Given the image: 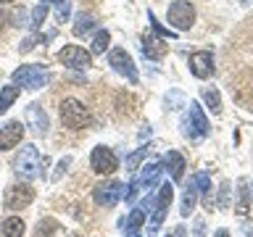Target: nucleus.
<instances>
[{"label": "nucleus", "instance_id": "nucleus-1", "mask_svg": "<svg viewBox=\"0 0 253 237\" xmlns=\"http://www.w3.org/2000/svg\"><path fill=\"white\" fill-rule=\"evenodd\" d=\"M45 163V158L40 161V150L37 145H21V150L13 156V171H16V177H21L24 182H32L40 174V166Z\"/></svg>", "mask_w": 253, "mask_h": 237}, {"label": "nucleus", "instance_id": "nucleus-2", "mask_svg": "<svg viewBox=\"0 0 253 237\" xmlns=\"http://www.w3.org/2000/svg\"><path fill=\"white\" fill-rule=\"evenodd\" d=\"M187 114L182 116V132H185V137H190V140H201V137H206L209 134V118H206V114H203V108L198 106L195 100H190L187 103Z\"/></svg>", "mask_w": 253, "mask_h": 237}, {"label": "nucleus", "instance_id": "nucleus-3", "mask_svg": "<svg viewBox=\"0 0 253 237\" xmlns=\"http://www.w3.org/2000/svg\"><path fill=\"white\" fill-rule=\"evenodd\" d=\"M13 84L27 87V90H40V87L50 84V71L35 66V63H27V66H19L13 71Z\"/></svg>", "mask_w": 253, "mask_h": 237}, {"label": "nucleus", "instance_id": "nucleus-4", "mask_svg": "<svg viewBox=\"0 0 253 237\" xmlns=\"http://www.w3.org/2000/svg\"><path fill=\"white\" fill-rule=\"evenodd\" d=\"M166 19H169V27L174 32H187L195 24V8L190 0H174L166 11Z\"/></svg>", "mask_w": 253, "mask_h": 237}, {"label": "nucleus", "instance_id": "nucleus-5", "mask_svg": "<svg viewBox=\"0 0 253 237\" xmlns=\"http://www.w3.org/2000/svg\"><path fill=\"white\" fill-rule=\"evenodd\" d=\"M61 121L69 129H84L90 124V111L84 108V103H79L74 98H66L61 103Z\"/></svg>", "mask_w": 253, "mask_h": 237}, {"label": "nucleus", "instance_id": "nucleus-6", "mask_svg": "<svg viewBox=\"0 0 253 237\" xmlns=\"http://www.w3.org/2000/svg\"><path fill=\"white\" fill-rule=\"evenodd\" d=\"M124 190H126V185L119 179L100 182V185H95V190H92V200L98 203L100 208H114V205L124 198Z\"/></svg>", "mask_w": 253, "mask_h": 237}, {"label": "nucleus", "instance_id": "nucleus-7", "mask_svg": "<svg viewBox=\"0 0 253 237\" xmlns=\"http://www.w3.org/2000/svg\"><path fill=\"white\" fill-rule=\"evenodd\" d=\"M108 63L111 69L116 71V74H122L129 84H137L140 82V74H137V66H134L132 55L124 50V47H114V50L108 53Z\"/></svg>", "mask_w": 253, "mask_h": 237}, {"label": "nucleus", "instance_id": "nucleus-8", "mask_svg": "<svg viewBox=\"0 0 253 237\" xmlns=\"http://www.w3.org/2000/svg\"><path fill=\"white\" fill-rule=\"evenodd\" d=\"M90 169L95 174H100V177L114 174L119 169V158H116V153L111 148L98 145V148H92V153H90Z\"/></svg>", "mask_w": 253, "mask_h": 237}, {"label": "nucleus", "instance_id": "nucleus-9", "mask_svg": "<svg viewBox=\"0 0 253 237\" xmlns=\"http://www.w3.org/2000/svg\"><path fill=\"white\" fill-rule=\"evenodd\" d=\"M35 200V190H32L27 182L24 185H8L5 187V198H3V205L8 211H21Z\"/></svg>", "mask_w": 253, "mask_h": 237}, {"label": "nucleus", "instance_id": "nucleus-10", "mask_svg": "<svg viewBox=\"0 0 253 237\" xmlns=\"http://www.w3.org/2000/svg\"><path fill=\"white\" fill-rule=\"evenodd\" d=\"M58 61L69 69H90L92 66V53L79 45H66L58 50Z\"/></svg>", "mask_w": 253, "mask_h": 237}, {"label": "nucleus", "instance_id": "nucleus-11", "mask_svg": "<svg viewBox=\"0 0 253 237\" xmlns=\"http://www.w3.org/2000/svg\"><path fill=\"white\" fill-rule=\"evenodd\" d=\"M171 200H174V185L166 182V185H161V190H158V200H156V208H153V224H150L148 237H156V229L161 227V221L166 216V211H169Z\"/></svg>", "mask_w": 253, "mask_h": 237}, {"label": "nucleus", "instance_id": "nucleus-12", "mask_svg": "<svg viewBox=\"0 0 253 237\" xmlns=\"http://www.w3.org/2000/svg\"><path fill=\"white\" fill-rule=\"evenodd\" d=\"M190 71H193L195 79H209L213 77V71H216V66H213V55L209 50H198L190 55Z\"/></svg>", "mask_w": 253, "mask_h": 237}, {"label": "nucleus", "instance_id": "nucleus-13", "mask_svg": "<svg viewBox=\"0 0 253 237\" xmlns=\"http://www.w3.org/2000/svg\"><path fill=\"white\" fill-rule=\"evenodd\" d=\"M24 116H27V126L35 134H47V129H50V121H47V114L42 111V106L40 103H29L27 111H24Z\"/></svg>", "mask_w": 253, "mask_h": 237}, {"label": "nucleus", "instance_id": "nucleus-14", "mask_svg": "<svg viewBox=\"0 0 253 237\" xmlns=\"http://www.w3.org/2000/svg\"><path fill=\"white\" fill-rule=\"evenodd\" d=\"M21 137H24V126H21V121H8V124H3L0 126V150H11V148H16L21 142Z\"/></svg>", "mask_w": 253, "mask_h": 237}, {"label": "nucleus", "instance_id": "nucleus-15", "mask_svg": "<svg viewBox=\"0 0 253 237\" xmlns=\"http://www.w3.org/2000/svg\"><path fill=\"white\" fill-rule=\"evenodd\" d=\"M142 53L153 61H161L166 53H169V45L164 42L161 37H153V35H142Z\"/></svg>", "mask_w": 253, "mask_h": 237}, {"label": "nucleus", "instance_id": "nucleus-16", "mask_svg": "<svg viewBox=\"0 0 253 237\" xmlns=\"http://www.w3.org/2000/svg\"><path fill=\"white\" fill-rule=\"evenodd\" d=\"M161 171H164V166L158 163V161L142 166V174L134 179V187H137V190H140V187H153L156 182H158V177H161Z\"/></svg>", "mask_w": 253, "mask_h": 237}, {"label": "nucleus", "instance_id": "nucleus-17", "mask_svg": "<svg viewBox=\"0 0 253 237\" xmlns=\"http://www.w3.org/2000/svg\"><path fill=\"white\" fill-rule=\"evenodd\" d=\"M166 166H169V174L174 182H179L182 177H185V156L179 153V150H169V153L164 156Z\"/></svg>", "mask_w": 253, "mask_h": 237}, {"label": "nucleus", "instance_id": "nucleus-18", "mask_svg": "<svg viewBox=\"0 0 253 237\" xmlns=\"http://www.w3.org/2000/svg\"><path fill=\"white\" fill-rule=\"evenodd\" d=\"M195 187H198V193H201L203 208L211 211V205H213V190H211V177H209L206 171H201V174L195 177Z\"/></svg>", "mask_w": 253, "mask_h": 237}, {"label": "nucleus", "instance_id": "nucleus-19", "mask_svg": "<svg viewBox=\"0 0 253 237\" xmlns=\"http://www.w3.org/2000/svg\"><path fill=\"white\" fill-rule=\"evenodd\" d=\"M195 200H198V187H195V179H190L185 185V193H182V203H179V213L182 216H190L195 208Z\"/></svg>", "mask_w": 253, "mask_h": 237}, {"label": "nucleus", "instance_id": "nucleus-20", "mask_svg": "<svg viewBox=\"0 0 253 237\" xmlns=\"http://www.w3.org/2000/svg\"><path fill=\"white\" fill-rule=\"evenodd\" d=\"M19 95H21V87L19 84H5L3 90H0V114H5V111L16 103Z\"/></svg>", "mask_w": 253, "mask_h": 237}, {"label": "nucleus", "instance_id": "nucleus-21", "mask_svg": "<svg viewBox=\"0 0 253 237\" xmlns=\"http://www.w3.org/2000/svg\"><path fill=\"white\" fill-rule=\"evenodd\" d=\"M24 235V221L19 216H11L0 224V237H21Z\"/></svg>", "mask_w": 253, "mask_h": 237}, {"label": "nucleus", "instance_id": "nucleus-22", "mask_svg": "<svg viewBox=\"0 0 253 237\" xmlns=\"http://www.w3.org/2000/svg\"><path fill=\"white\" fill-rule=\"evenodd\" d=\"M92 29H95V19L90 13H79L74 19V27H71V32H74L77 37H82V35H87V32H92Z\"/></svg>", "mask_w": 253, "mask_h": 237}, {"label": "nucleus", "instance_id": "nucleus-23", "mask_svg": "<svg viewBox=\"0 0 253 237\" xmlns=\"http://www.w3.org/2000/svg\"><path fill=\"white\" fill-rule=\"evenodd\" d=\"M203 100H206V106L211 108V114H221V95H219L216 87H206Z\"/></svg>", "mask_w": 253, "mask_h": 237}, {"label": "nucleus", "instance_id": "nucleus-24", "mask_svg": "<svg viewBox=\"0 0 253 237\" xmlns=\"http://www.w3.org/2000/svg\"><path fill=\"white\" fill-rule=\"evenodd\" d=\"M47 19V3H37L35 8H32V16H29V27L32 29H40Z\"/></svg>", "mask_w": 253, "mask_h": 237}, {"label": "nucleus", "instance_id": "nucleus-25", "mask_svg": "<svg viewBox=\"0 0 253 237\" xmlns=\"http://www.w3.org/2000/svg\"><path fill=\"white\" fill-rule=\"evenodd\" d=\"M108 42H111V35H108L106 29H100L98 35H95V40H92V47H90V53H92V55H100V53H106Z\"/></svg>", "mask_w": 253, "mask_h": 237}, {"label": "nucleus", "instance_id": "nucleus-26", "mask_svg": "<svg viewBox=\"0 0 253 237\" xmlns=\"http://www.w3.org/2000/svg\"><path fill=\"white\" fill-rule=\"evenodd\" d=\"M145 219H148V213H145V211H142V208H134V211L129 213V216L124 219V227H126V232H132V229H140V227H142V221H145Z\"/></svg>", "mask_w": 253, "mask_h": 237}, {"label": "nucleus", "instance_id": "nucleus-27", "mask_svg": "<svg viewBox=\"0 0 253 237\" xmlns=\"http://www.w3.org/2000/svg\"><path fill=\"white\" fill-rule=\"evenodd\" d=\"M237 198H240V203H237V213H240V216H245V213H248V179H240L237 182Z\"/></svg>", "mask_w": 253, "mask_h": 237}, {"label": "nucleus", "instance_id": "nucleus-28", "mask_svg": "<svg viewBox=\"0 0 253 237\" xmlns=\"http://www.w3.org/2000/svg\"><path fill=\"white\" fill-rule=\"evenodd\" d=\"M148 21H150V27H153V32H156L158 37H164V40L177 37V32H174V29H166V27H161V21H156V13L153 11H148Z\"/></svg>", "mask_w": 253, "mask_h": 237}, {"label": "nucleus", "instance_id": "nucleus-29", "mask_svg": "<svg viewBox=\"0 0 253 237\" xmlns=\"http://www.w3.org/2000/svg\"><path fill=\"white\" fill-rule=\"evenodd\" d=\"M148 150H150L148 145H142V148H137V150H134L132 156H126V171H134V169H137V166H140V161L148 156Z\"/></svg>", "mask_w": 253, "mask_h": 237}, {"label": "nucleus", "instance_id": "nucleus-30", "mask_svg": "<svg viewBox=\"0 0 253 237\" xmlns=\"http://www.w3.org/2000/svg\"><path fill=\"white\" fill-rule=\"evenodd\" d=\"M50 5L55 8V13H58V21H69V16H71V0H50Z\"/></svg>", "mask_w": 253, "mask_h": 237}, {"label": "nucleus", "instance_id": "nucleus-31", "mask_svg": "<svg viewBox=\"0 0 253 237\" xmlns=\"http://www.w3.org/2000/svg\"><path fill=\"white\" fill-rule=\"evenodd\" d=\"M11 19H13L16 27H24V24H29V21H27V11H24V8H21V11H13Z\"/></svg>", "mask_w": 253, "mask_h": 237}, {"label": "nucleus", "instance_id": "nucleus-32", "mask_svg": "<svg viewBox=\"0 0 253 237\" xmlns=\"http://www.w3.org/2000/svg\"><path fill=\"white\" fill-rule=\"evenodd\" d=\"M227 195H229V185H227V182H224V185H221V203H219V208L221 211H227Z\"/></svg>", "mask_w": 253, "mask_h": 237}, {"label": "nucleus", "instance_id": "nucleus-33", "mask_svg": "<svg viewBox=\"0 0 253 237\" xmlns=\"http://www.w3.org/2000/svg\"><path fill=\"white\" fill-rule=\"evenodd\" d=\"M69 163H71V158H61V161H58V171H55V177H53V179H58L61 174L69 169Z\"/></svg>", "mask_w": 253, "mask_h": 237}, {"label": "nucleus", "instance_id": "nucleus-34", "mask_svg": "<svg viewBox=\"0 0 253 237\" xmlns=\"http://www.w3.org/2000/svg\"><path fill=\"white\" fill-rule=\"evenodd\" d=\"M171 237H187V229L185 227H177V229H174V235Z\"/></svg>", "mask_w": 253, "mask_h": 237}, {"label": "nucleus", "instance_id": "nucleus-35", "mask_svg": "<svg viewBox=\"0 0 253 237\" xmlns=\"http://www.w3.org/2000/svg\"><path fill=\"white\" fill-rule=\"evenodd\" d=\"M195 237H203V221H195Z\"/></svg>", "mask_w": 253, "mask_h": 237}, {"label": "nucleus", "instance_id": "nucleus-36", "mask_svg": "<svg viewBox=\"0 0 253 237\" xmlns=\"http://www.w3.org/2000/svg\"><path fill=\"white\" fill-rule=\"evenodd\" d=\"M213 237H229V232H227V229H219V232L213 235Z\"/></svg>", "mask_w": 253, "mask_h": 237}, {"label": "nucleus", "instance_id": "nucleus-37", "mask_svg": "<svg viewBox=\"0 0 253 237\" xmlns=\"http://www.w3.org/2000/svg\"><path fill=\"white\" fill-rule=\"evenodd\" d=\"M126 237H140V232H137V229H132V232H126Z\"/></svg>", "mask_w": 253, "mask_h": 237}, {"label": "nucleus", "instance_id": "nucleus-38", "mask_svg": "<svg viewBox=\"0 0 253 237\" xmlns=\"http://www.w3.org/2000/svg\"><path fill=\"white\" fill-rule=\"evenodd\" d=\"M11 3H16V0H0V5H11Z\"/></svg>", "mask_w": 253, "mask_h": 237}, {"label": "nucleus", "instance_id": "nucleus-39", "mask_svg": "<svg viewBox=\"0 0 253 237\" xmlns=\"http://www.w3.org/2000/svg\"><path fill=\"white\" fill-rule=\"evenodd\" d=\"M0 32H3V21H0Z\"/></svg>", "mask_w": 253, "mask_h": 237}, {"label": "nucleus", "instance_id": "nucleus-40", "mask_svg": "<svg viewBox=\"0 0 253 237\" xmlns=\"http://www.w3.org/2000/svg\"><path fill=\"white\" fill-rule=\"evenodd\" d=\"M243 3H251V0H243Z\"/></svg>", "mask_w": 253, "mask_h": 237}]
</instances>
